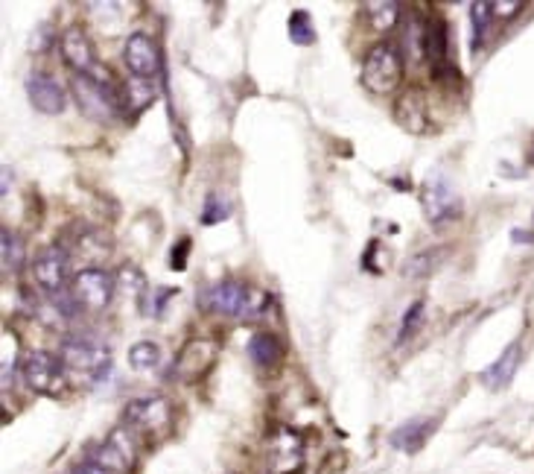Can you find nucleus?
<instances>
[{"label":"nucleus","instance_id":"obj_1","mask_svg":"<svg viewBox=\"0 0 534 474\" xmlns=\"http://www.w3.org/2000/svg\"><path fill=\"white\" fill-rule=\"evenodd\" d=\"M269 302L272 299L266 290L246 281H237V279H222L199 296V305H202L208 314H219L231 319H258L266 314Z\"/></svg>","mask_w":534,"mask_h":474},{"label":"nucleus","instance_id":"obj_2","mask_svg":"<svg viewBox=\"0 0 534 474\" xmlns=\"http://www.w3.org/2000/svg\"><path fill=\"white\" fill-rule=\"evenodd\" d=\"M71 94L80 112L91 120H111L120 112V97L108 82L91 73H73L71 80Z\"/></svg>","mask_w":534,"mask_h":474},{"label":"nucleus","instance_id":"obj_3","mask_svg":"<svg viewBox=\"0 0 534 474\" xmlns=\"http://www.w3.org/2000/svg\"><path fill=\"white\" fill-rule=\"evenodd\" d=\"M403 76V59L392 44H377L369 50V56L362 62V82L374 94H388L400 85Z\"/></svg>","mask_w":534,"mask_h":474},{"label":"nucleus","instance_id":"obj_4","mask_svg":"<svg viewBox=\"0 0 534 474\" xmlns=\"http://www.w3.org/2000/svg\"><path fill=\"white\" fill-rule=\"evenodd\" d=\"M21 378L38 395H53L64 387V363L62 358L50 355V351L36 349L21 360Z\"/></svg>","mask_w":534,"mask_h":474},{"label":"nucleus","instance_id":"obj_5","mask_svg":"<svg viewBox=\"0 0 534 474\" xmlns=\"http://www.w3.org/2000/svg\"><path fill=\"white\" fill-rule=\"evenodd\" d=\"M170 422V401L161 395H143L126 404L123 410V427L135 436H155L161 434Z\"/></svg>","mask_w":534,"mask_h":474},{"label":"nucleus","instance_id":"obj_6","mask_svg":"<svg viewBox=\"0 0 534 474\" xmlns=\"http://www.w3.org/2000/svg\"><path fill=\"white\" fill-rule=\"evenodd\" d=\"M71 293L85 311H103L114 299V279H111V272L99 267H85L73 275Z\"/></svg>","mask_w":534,"mask_h":474},{"label":"nucleus","instance_id":"obj_7","mask_svg":"<svg viewBox=\"0 0 534 474\" xmlns=\"http://www.w3.org/2000/svg\"><path fill=\"white\" fill-rule=\"evenodd\" d=\"M420 205H424V214L432 226H444L462 214V200L455 194V187L450 179L444 176H432L424 185V194H420Z\"/></svg>","mask_w":534,"mask_h":474},{"label":"nucleus","instance_id":"obj_8","mask_svg":"<svg viewBox=\"0 0 534 474\" xmlns=\"http://www.w3.org/2000/svg\"><path fill=\"white\" fill-rule=\"evenodd\" d=\"M59 358H62V363H64V369L97 375V372H106V369H108L111 351H108L103 343H94V340L73 337V340H64Z\"/></svg>","mask_w":534,"mask_h":474},{"label":"nucleus","instance_id":"obj_9","mask_svg":"<svg viewBox=\"0 0 534 474\" xmlns=\"http://www.w3.org/2000/svg\"><path fill=\"white\" fill-rule=\"evenodd\" d=\"M71 255L59 246H50L38 252V258L32 261V279L44 290V293H62L64 284H68V275H71Z\"/></svg>","mask_w":534,"mask_h":474},{"label":"nucleus","instance_id":"obj_10","mask_svg":"<svg viewBox=\"0 0 534 474\" xmlns=\"http://www.w3.org/2000/svg\"><path fill=\"white\" fill-rule=\"evenodd\" d=\"M27 97L44 115H62L68 108V91L62 88V82H55V76L44 71H32L27 76Z\"/></svg>","mask_w":534,"mask_h":474},{"label":"nucleus","instance_id":"obj_11","mask_svg":"<svg viewBox=\"0 0 534 474\" xmlns=\"http://www.w3.org/2000/svg\"><path fill=\"white\" fill-rule=\"evenodd\" d=\"M123 62L126 68L131 71V76H138V80H152L155 73L161 68V59H158V47H155V41L147 36V32H131L123 44Z\"/></svg>","mask_w":534,"mask_h":474},{"label":"nucleus","instance_id":"obj_12","mask_svg":"<svg viewBox=\"0 0 534 474\" xmlns=\"http://www.w3.org/2000/svg\"><path fill=\"white\" fill-rule=\"evenodd\" d=\"M269 462L275 474H298L304 466V439L295 431H277L269 443Z\"/></svg>","mask_w":534,"mask_h":474},{"label":"nucleus","instance_id":"obj_13","mask_svg":"<svg viewBox=\"0 0 534 474\" xmlns=\"http://www.w3.org/2000/svg\"><path fill=\"white\" fill-rule=\"evenodd\" d=\"M424 59L436 80H444L450 71V39H447V24L441 18L427 21V39H424Z\"/></svg>","mask_w":534,"mask_h":474},{"label":"nucleus","instance_id":"obj_14","mask_svg":"<svg viewBox=\"0 0 534 474\" xmlns=\"http://www.w3.org/2000/svg\"><path fill=\"white\" fill-rule=\"evenodd\" d=\"M131 460H135V445H131V436L126 427L117 431L114 436H108L94 454V462H99V466L111 474H123L131 466Z\"/></svg>","mask_w":534,"mask_h":474},{"label":"nucleus","instance_id":"obj_15","mask_svg":"<svg viewBox=\"0 0 534 474\" xmlns=\"http://www.w3.org/2000/svg\"><path fill=\"white\" fill-rule=\"evenodd\" d=\"M62 56H64V62H68L71 68H73V73H91V76H94L97 53H94L91 39H88L80 27H71V30L62 36Z\"/></svg>","mask_w":534,"mask_h":474},{"label":"nucleus","instance_id":"obj_16","mask_svg":"<svg viewBox=\"0 0 534 474\" xmlns=\"http://www.w3.org/2000/svg\"><path fill=\"white\" fill-rule=\"evenodd\" d=\"M436 427H438V418H411V422L397 427L388 443H392V448L403 451V454H418V451L427 445V439L432 436Z\"/></svg>","mask_w":534,"mask_h":474},{"label":"nucleus","instance_id":"obj_17","mask_svg":"<svg viewBox=\"0 0 534 474\" xmlns=\"http://www.w3.org/2000/svg\"><path fill=\"white\" fill-rule=\"evenodd\" d=\"M216 355V346L208 343V340H193L191 346L182 351V358L175 360V375H182V378H196V375H202L210 363H214Z\"/></svg>","mask_w":534,"mask_h":474},{"label":"nucleus","instance_id":"obj_18","mask_svg":"<svg viewBox=\"0 0 534 474\" xmlns=\"http://www.w3.org/2000/svg\"><path fill=\"white\" fill-rule=\"evenodd\" d=\"M520 366V346L517 343H511L503 355H499L491 366H487L482 372V381H485V387H491V390H503L511 384V378H514V372Z\"/></svg>","mask_w":534,"mask_h":474},{"label":"nucleus","instance_id":"obj_19","mask_svg":"<svg viewBox=\"0 0 534 474\" xmlns=\"http://www.w3.org/2000/svg\"><path fill=\"white\" fill-rule=\"evenodd\" d=\"M249 358H251V363H258V366H263V369L277 366L284 358L281 340H277L275 334H269V331H260V334H254L249 340Z\"/></svg>","mask_w":534,"mask_h":474},{"label":"nucleus","instance_id":"obj_20","mask_svg":"<svg viewBox=\"0 0 534 474\" xmlns=\"http://www.w3.org/2000/svg\"><path fill=\"white\" fill-rule=\"evenodd\" d=\"M491 21H494V4H482V0L470 4V50L473 53L485 44Z\"/></svg>","mask_w":534,"mask_h":474},{"label":"nucleus","instance_id":"obj_21","mask_svg":"<svg viewBox=\"0 0 534 474\" xmlns=\"http://www.w3.org/2000/svg\"><path fill=\"white\" fill-rule=\"evenodd\" d=\"M0 255H4V267H6L9 272L21 270L27 249H24V240H21L18 231H13V228H4V231H0Z\"/></svg>","mask_w":534,"mask_h":474},{"label":"nucleus","instance_id":"obj_22","mask_svg":"<svg viewBox=\"0 0 534 474\" xmlns=\"http://www.w3.org/2000/svg\"><path fill=\"white\" fill-rule=\"evenodd\" d=\"M155 85L149 80H138V76H131V80L123 85V103L131 108V112H140V108H147L155 100Z\"/></svg>","mask_w":534,"mask_h":474},{"label":"nucleus","instance_id":"obj_23","mask_svg":"<svg viewBox=\"0 0 534 474\" xmlns=\"http://www.w3.org/2000/svg\"><path fill=\"white\" fill-rule=\"evenodd\" d=\"M129 363H131V369L149 372L161 363V349L155 346L152 340H140V343H135L129 349Z\"/></svg>","mask_w":534,"mask_h":474},{"label":"nucleus","instance_id":"obj_24","mask_svg":"<svg viewBox=\"0 0 534 474\" xmlns=\"http://www.w3.org/2000/svg\"><path fill=\"white\" fill-rule=\"evenodd\" d=\"M369 18L371 24L380 30V32H388L392 27H397L400 21V4H392V0H380V4H369Z\"/></svg>","mask_w":534,"mask_h":474},{"label":"nucleus","instance_id":"obj_25","mask_svg":"<svg viewBox=\"0 0 534 474\" xmlns=\"http://www.w3.org/2000/svg\"><path fill=\"white\" fill-rule=\"evenodd\" d=\"M286 30H289V39L295 44H313L316 41V27H313V18H309L304 9H295L292 15L286 21Z\"/></svg>","mask_w":534,"mask_h":474},{"label":"nucleus","instance_id":"obj_26","mask_svg":"<svg viewBox=\"0 0 534 474\" xmlns=\"http://www.w3.org/2000/svg\"><path fill=\"white\" fill-rule=\"evenodd\" d=\"M424 316H427V305L424 302H411L409 311L403 314V323L397 328V346L409 343L411 337L418 334V328L424 325Z\"/></svg>","mask_w":534,"mask_h":474},{"label":"nucleus","instance_id":"obj_27","mask_svg":"<svg viewBox=\"0 0 534 474\" xmlns=\"http://www.w3.org/2000/svg\"><path fill=\"white\" fill-rule=\"evenodd\" d=\"M444 258V249H427V252H418L415 258L406 263V275L409 279H420V275H429L436 272V267Z\"/></svg>","mask_w":534,"mask_h":474},{"label":"nucleus","instance_id":"obj_28","mask_svg":"<svg viewBox=\"0 0 534 474\" xmlns=\"http://www.w3.org/2000/svg\"><path fill=\"white\" fill-rule=\"evenodd\" d=\"M231 214V205L222 200L219 194H210L208 203H205V211H202V223L205 226H214V223H222Z\"/></svg>","mask_w":534,"mask_h":474},{"label":"nucleus","instance_id":"obj_29","mask_svg":"<svg viewBox=\"0 0 534 474\" xmlns=\"http://www.w3.org/2000/svg\"><path fill=\"white\" fill-rule=\"evenodd\" d=\"M191 252V240L187 237H182L175 244V249H173V255H170V263H173V270H184V255Z\"/></svg>","mask_w":534,"mask_h":474},{"label":"nucleus","instance_id":"obj_30","mask_svg":"<svg viewBox=\"0 0 534 474\" xmlns=\"http://www.w3.org/2000/svg\"><path fill=\"white\" fill-rule=\"evenodd\" d=\"M520 9H522L520 0H508V4H503V0H494V15H499V18H514Z\"/></svg>","mask_w":534,"mask_h":474},{"label":"nucleus","instance_id":"obj_31","mask_svg":"<svg viewBox=\"0 0 534 474\" xmlns=\"http://www.w3.org/2000/svg\"><path fill=\"white\" fill-rule=\"evenodd\" d=\"M73 474H111V471H106L99 462H94V460H85V462H80V466L73 469Z\"/></svg>","mask_w":534,"mask_h":474},{"label":"nucleus","instance_id":"obj_32","mask_svg":"<svg viewBox=\"0 0 534 474\" xmlns=\"http://www.w3.org/2000/svg\"><path fill=\"white\" fill-rule=\"evenodd\" d=\"M531 152H534V150H531ZM531 159H534V156H531Z\"/></svg>","mask_w":534,"mask_h":474}]
</instances>
